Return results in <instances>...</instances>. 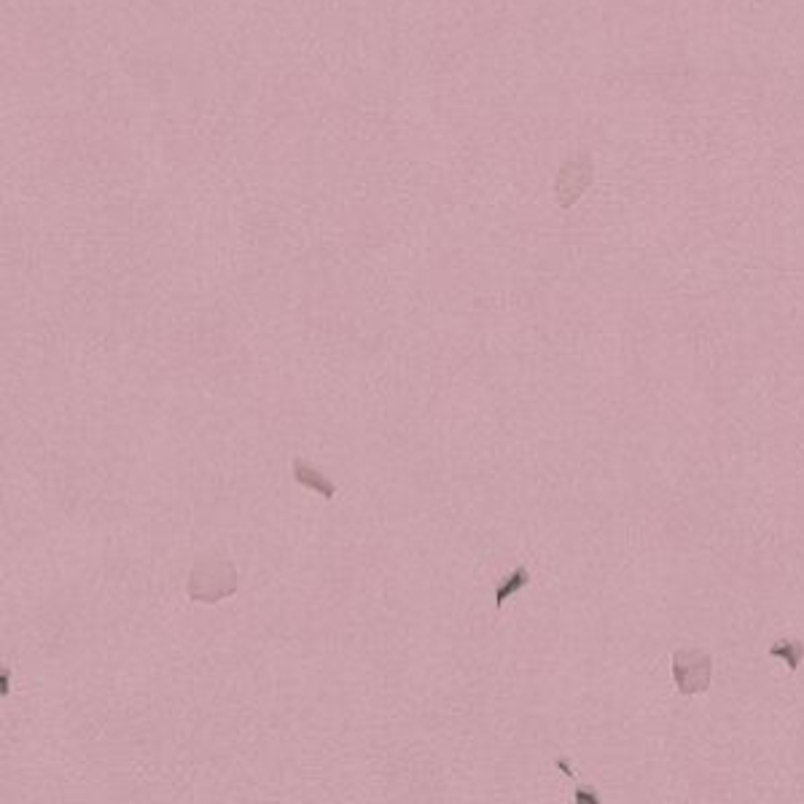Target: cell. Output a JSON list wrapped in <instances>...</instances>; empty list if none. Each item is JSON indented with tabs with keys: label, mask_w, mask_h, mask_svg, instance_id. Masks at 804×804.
I'll return each mask as SVG.
<instances>
[{
	"label": "cell",
	"mask_w": 804,
	"mask_h": 804,
	"mask_svg": "<svg viewBox=\"0 0 804 804\" xmlns=\"http://www.w3.org/2000/svg\"><path fill=\"white\" fill-rule=\"evenodd\" d=\"M530 584V571L528 568H517V571H511L506 579L501 581V587H498V592H495V606L503 608V603L509 600L511 595H517L519 589H525Z\"/></svg>",
	"instance_id": "cell-4"
},
{
	"label": "cell",
	"mask_w": 804,
	"mask_h": 804,
	"mask_svg": "<svg viewBox=\"0 0 804 804\" xmlns=\"http://www.w3.org/2000/svg\"><path fill=\"white\" fill-rule=\"evenodd\" d=\"M802 463H804V460H802Z\"/></svg>",
	"instance_id": "cell-5"
},
{
	"label": "cell",
	"mask_w": 804,
	"mask_h": 804,
	"mask_svg": "<svg viewBox=\"0 0 804 804\" xmlns=\"http://www.w3.org/2000/svg\"><path fill=\"white\" fill-rule=\"evenodd\" d=\"M713 678V659L702 649H681L673 654V681L683 697L708 692Z\"/></svg>",
	"instance_id": "cell-1"
},
{
	"label": "cell",
	"mask_w": 804,
	"mask_h": 804,
	"mask_svg": "<svg viewBox=\"0 0 804 804\" xmlns=\"http://www.w3.org/2000/svg\"><path fill=\"white\" fill-rule=\"evenodd\" d=\"M294 476H296V482H299V485L318 490V493L323 495L326 501H331V498H334V485H331L329 479H326L323 474H318L315 468L304 466L302 460H296V463H294Z\"/></svg>",
	"instance_id": "cell-3"
},
{
	"label": "cell",
	"mask_w": 804,
	"mask_h": 804,
	"mask_svg": "<svg viewBox=\"0 0 804 804\" xmlns=\"http://www.w3.org/2000/svg\"><path fill=\"white\" fill-rule=\"evenodd\" d=\"M767 654H770V657H775V659H783L788 670H791V673H796V670H799V665H802V659H804V643H802V640H791V638L775 640Z\"/></svg>",
	"instance_id": "cell-2"
}]
</instances>
